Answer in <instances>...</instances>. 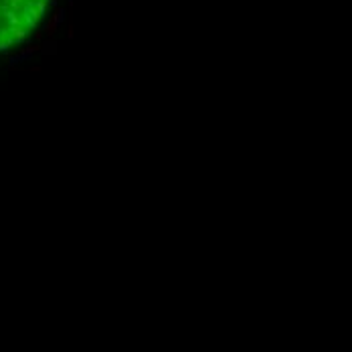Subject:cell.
Instances as JSON below:
<instances>
[{
	"instance_id": "cell-1",
	"label": "cell",
	"mask_w": 352,
	"mask_h": 352,
	"mask_svg": "<svg viewBox=\"0 0 352 352\" xmlns=\"http://www.w3.org/2000/svg\"><path fill=\"white\" fill-rule=\"evenodd\" d=\"M49 5L51 0H0V53L25 43Z\"/></svg>"
}]
</instances>
